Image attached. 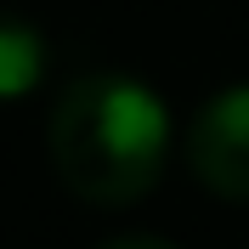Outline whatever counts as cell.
<instances>
[{
    "mask_svg": "<svg viewBox=\"0 0 249 249\" xmlns=\"http://www.w3.org/2000/svg\"><path fill=\"white\" fill-rule=\"evenodd\" d=\"M46 147L68 193L85 204L147 198L170 159V113L153 85L130 74H79L57 96Z\"/></svg>",
    "mask_w": 249,
    "mask_h": 249,
    "instance_id": "cell-1",
    "label": "cell"
},
{
    "mask_svg": "<svg viewBox=\"0 0 249 249\" xmlns=\"http://www.w3.org/2000/svg\"><path fill=\"white\" fill-rule=\"evenodd\" d=\"M187 164L215 198H249V85H227L187 130Z\"/></svg>",
    "mask_w": 249,
    "mask_h": 249,
    "instance_id": "cell-2",
    "label": "cell"
},
{
    "mask_svg": "<svg viewBox=\"0 0 249 249\" xmlns=\"http://www.w3.org/2000/svg\"><path fill=\"white\" fill-rule=\"evenodd\" d=\"M46 79V40L23 17H0V102L29 96Z\"/></svg>",
    "mask_w": 249,
    "mask_h": 249,
    "instance_id": "cell-3",
    "label": "cell"
},
{
    "mask_svg": "<svg viewBox=\"0 0 249 249\" xmlns=\"http://www.w3.org/2000/svg\"><path fill=\"white\" fill-rule=\"evenodd\" d=\"M96 249H176L170 238H147V232H130V238H108V244H96Z\"/></svg>",
    "mask_w": 249,
    "mask_h": 249,
    "instance_id": "cell-4",
    "label": "cell"
}]
</instances>
